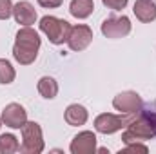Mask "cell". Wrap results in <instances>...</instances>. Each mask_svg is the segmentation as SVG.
Segmentation results:
<instances>
[{
	"mask_svg": "<svg viewBox=\"0 0 156 154\" xmlns=\"http://www.w3.org/2000/svg\"><path fill=\"white\" fill-rule=\"evenodd\" d=\"M40 37L31 27H22L16 33V40L13 45V56L20 65H29L37 60L40 49Z\"/></svg>",
	"mask_w": 156,
	"mask_h": 154,
	"instance_id": "6da1fadb",
	"label": "cell"
},
{
	"mask_svg": "<svg viewBox=\"0 0 156 154\" xmlns=\"http://www.w3.org/2000/svg\"><path fill=\"white\" fill-rule=\"evenodd\" d=\"M40 31L49 38L51 44L55 45H62L64 42H67L69 31H71V24L64 18H56L51 15H45L40 18Z\"/></svg>",
	"mask_w": 156,
	"mask_h": 154,
	"instance_id": "7a4b0ae2",
	"label": "cell"
},
{
	"mask_svg": "<svg viewBox=\"0 0 156 154\" xmlns=\"http://www.w3.org/2000/svg\"><path fill=\"white\" fill-rule=\"evenodd\" d=\"M154 136V131L149 123V120L142 114V111L136 114V118L127 125V131L122 134V142L127 143H134V142H144V140H151Z\"/></svg>",
	"mask_w": 156,
	"mask_h": 154,
	"instance_id": "3957f363",
	"label": "cell"
},
{
	"mask_svg": "<svg viewBox=\"0 0 156 154\" xmlns=\"http://www.w3.org/2000/svg\"><path fill=\"white\" fill-rule=\"evenodd\" d=\"M22 131V145L20 151L27 154H40L44 151V136L37 121H26Z\"/></svg>",
	"mask_w": 156,
	"mask_h": 154,
	"instance_id": "277c9868",
	"label": "cell"
},
{
	"mask_svg": "<svg viewBox=\"0 0 156 154\" xmlns=\"http://www.w3.org/2000/svg\"><path fill=\"white\" fill-rule=\"evenodd\" d=\"M136 118V114H111V113H104V114L96 116L94 120V129L102 134H113L120 131L122 127H127L133 120Z\"/></svg>",
	"mask_w": 156,
	"mask_h": 154,
	"instance_id": "5b68a950",
	"label": "cell"
},
{
	"mask_svg": "<svg viewBox=\"0 0 156 154\" xmlns=\"http://www.w3.org/2000/svg\"><path fill=\"white\" fill-rule=\"evenodd\" d=\"M113 105L122 114H138L144 109V102H142L140 94L134 91H123V93L116 94L113 100Z\"/></svg>",
	"mask_w": 156,
	"mask_h": 154,
	"instance_id": "8992f818",
	"label": "cell"
},
{
	"mask_svg": "<svg viewBox=\"0 0 156 154\" xmlns=\"http://www.w3.org/2000/svg\"><path fill=\"white\" fill-rule=\"evenodd\" d=\"M131 33V20L127 16H107L102 22V35L107 38H123Z\"/></svg>",
	"mask_w": 156,
	"mask_h": 154,
	"instance_id": "52a82bcc",
	"label": "cell"
},
{
	"mask_svg": "<svg viewBox=\"0 0 156 154\" xmlns=\"http://www.w3.org/2000/svg\"><path fill=\"white\" fill-rule=\"evenodd\" d=\"M91 42H93V29L89 26L78 24L71 27L69 37H67V45L71 51H83L89 47Z\"/></svg>",
	"mask_w": 156,
	"mask_h": 154,
	"instance_id": "ba28073f",
	"label": "cell"
},
{
	"mask_svg": "<svg viewBox=\"0 0 156 154\" xmlns=\"http://www.w3.org/2000/svg\"><path fill=\"white\" fill-rule=\"evenodd\" d=\"M27 121V111L20 103H9L2 111V123H5L11 129H22Z\"/></svg>",
	"mask_w": 156,
	"mask_h": 154,
	"instance_id": "9c48e42d",
	"label": "cell"
},
{
	"mask_svg": "<svg viewBox=\"0 0 156 154\" xmlns=\"http://www.w3.org/2000/svg\"><path fill=\"white\" fill-rule=\"evenodd\" d=\"M73 154H94L96 152V134L91 131L78 132L71 142Z\"/></svg>",
	"mask_w": 156,
	"mask_h": 154,
	"instance_id": "30bf717a",
	"label": "cell"
},
{
	"mask_svg": "<svg viewBox=\"0 0 156 154\" xmlns=\"http://www.w3.org/2000/svg\"><path fill=\"white\" fill-rule=\"evenodd\" d=\"M13 16L16 20V24L24 26V27H29L37 22V9L27 0H22V2L13 5Z\"/></svg>",
	"mask_w": 156,
	"mask_h": 154,
	"instance_id": "8fae6325",
	"label": "cell"
},
{
	"mask_svg": "<svg viewBox=\"0 0 156 154\" xmlns=\"http://www.w3.org/2000/svg\"><path fill=\"white\" fill-rule=\"evenodd\" d=\"M136 18L144 24L154 22L156 20V4L154 0H136L134 7H133Z\"/></svg>",
	"mask_w": 156,
	"mask_h": 154,
	"instance_id": "7c38bea8",
	"label": "cell"
},
{
	"mask_svg": "<svg viewBox=\"0 0 156 154\" xmlns=\"http://www.w3.org/2000/svg\"><path fill=\"white\" fill-rule=\"evenodd\" d=\"M87 109L83 107V105H80V103H71L67 109H66V113H64V118H66V121L69 123V125H73V127H78V125H83L85 121H87Z\"/></svg>",
	"mask_w": 156,
	"mask_h": 154,
	"instance_id": "4fadbf2b",
	"label": "cell"
},
{
	"mask_svg": "<svg viewBox=\"0 0 156 154\" xmlns=\"http://www.w3.org/2000/svg\"><path fill=\"white\" fill-rule=\"evenodd\" d=\"M93 11H94V2L93 0H71V4H69V13L75 18H80V20L91 16Z\"/></svg>",
	"mask_w": 156,
	"mask_h": 154,
	"instance_id": "5bb4252c",
	"label": "cell"
},
{
	"mask_svg": "<svg viewBox=\"0 0 156 154\" xmlns=\"http://www.w3.org/2000/svg\"><path fill=\"white\" fill-rule=\"evenodd\" d=\"M38 93L45 98V100H53L56 94H58V83L56 80L51 76H42L38 80Z\"/></svg>",
	"mask_w": 156,
	"mask_h": 154,
	"instance_id": "9a60e30c",
	"label": "cell"
},
{
	"mask_svg": "<svg viewBox=\"0 0 156 154\" xmlns=\"http://www.w3.org/2000/svg\"><path fill=\"white\" fill-rule=\"evenodd\" d=\"M20 151V143L16 136L13 134H0V152L2 154H13Z\"/></svg>",
	"mask_w": 156,
	"mask_h": 154,
	"instance_id": "2e32d148",
	"label": "cell"
},
{
	"mask_svg": "<svg viewBox=\"0 0 156 154\" xmlns=\"http://www.w3.org/2000/svg\"><path fill=\"white\" fill-rule=\"evenodd\" d=\"M15 76H16V73H15V67L11 65V62L5 58H0V83L7 85L15 80Z\"/></svg>",
	"mask_w": 156,
	"mask_h": 154,
	"instance_id": "e0dca14e",
	"label": "cell"
},
{
	"mask_svg": "<svg viewBox=\"0 0 156 154\" xmlns=\"http://www.w3.org/2000/svg\"><path fill=\"white\" fill-rule=\"evenodd\" d=\"M13 15V2L11 0H0V20H7Z\"/></svg>",
	"mask_w": 156,
	"mask_h": 154,
	"instance_id": "ac0fdd59",
	"label": "cell"
},
{
	"mask_svg": "<svg viewBox=\"0 0 156 154\" xmlns=\"http://www.w3.org/2000/svg\"><path fill=\"white\" fill-rule=\"evenodd\" d=\"M127 152H147V147L142 145L140 142H134V143H127V147L123 151H120V154H127Z\"/></svg>",
	"mask_w": 156,
	"mask_h": 154,
	"instance_id": "d6986e66",
	"label": "cell"
},
{
	"mask_svg": "<svg viewBox=\"0 0 156 154\" xmlns=\"http://www.w3.org/2000/svg\"><path fill=\"white\" fill-rule=\"evenodd\" d=\"M127 2H129V0H102V4H104L105 7H109V9H115V11L123 9V7L127 5Z\"/></svg>",
	"mask_w": 156,
	"mask_h": 154,
	"instance_id": "ffe728a7",
	"label": "cell"
},
{
	"mask_svg": "<svg viewBox=\"0 0 156 154\" xmlns=\"http://www.w3.org/2000/svg\"><path fill=\"white\" fill-rule=\"evenodd\" d=\"M142 114L149 120V123H151V127H153V131H154V136H156V107H149V109H145V111L142 109Z\"/></svg>",
	"mask_w": 156,
	"mask_h": 154,
	"instance_id": "44dd1931",
	"label": "cell"
},
{
	"mask_svg": "<svg viewBox=\"0 0 156 154\" xmlns=\"http://www.w3.org/2000/svg\"><path fill=\"white\" fill-rule=\"evenodd\" d=\"M64 0H38V4L42 7H47V9H53V7H60Z\"/></svg>",
	"mask_w": 156,
	"mask_h": 154,
	"instance_id": "7402d4cb",
	"label": "cell"
},
{
	"mask_svg": "<svg viewBox=\"0 0 156 154\" xmlns=\"http://www.w3.org/2000/svg\"><path fill=\"white\" fill-rule=\"evenodd\" d=\"M0 127H2V118H0Z\"/></svg>",
	"mask_w": 156,
	"mask_h": 154,
	"instance_id": "603a6c76",
	"label": "cell"
}]
</instances>
